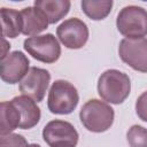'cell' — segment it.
Instances as JSON below:
<instances>
[{
    "instance_id": "1",
    "label": "cell",
    "mask_w": 147,
    "mask_h": 147,
    "mask_svg": "<svg viewBox=\"0 0 147 147\" xmlns=\"http://www.w3.org/2000/svg\"><path fill=\"white\" fill-rule=\"evenodd\" d=\"M131 83L126 74L109 69L99 77L98 92L99 95L107 102L118 105L122 103L130 94Z\"/></svg>"
},
{
    "instance_id": "2",
    "label": "cell",
    "mask_w": 147,
    "mask_h": 147,
    "mask_svg": "<svg viewBox=\"0 0 147 147\" xmlns=\"http://www.w3.org/2000/svg\"><path fill=\"white\" fill-rule=\"evenodd\" d=\"M83 125L92 132H105L114 122V109L103 101L88 100L79 113Z\"/></svg>"
},
{
    "instance_id": "3",
    "label": "cell",
    "mask_w": 147,
    "mask_h": 147,
    "mask_svg": "<svg viewBox=\"0 0 147 147\" xmlns=\"http://www.w3.org/2000/svg\"><path fill=\"white\" fill-rule=\"evenodd\" d=\"M118 31L127 39H140L147 34V11L138 6L124 7L117 15Z\"/></svg>"
},
{
    "instance_id": "4",
    "label": "cell",
    "mask_w": 147,
    "mask_h": 147,
    "mask_svg": "<svg viewBox=\"0 0 147 147\" xmlns=\"http://www.w3.org/2000/svg\"><path fill=\"white\" fill-rule=\"evenodd\" d=\"M79 96L76 87L67 80H55L49 90L47 106L53 114L65 115L77 107Z\"/></svg>"
},
{
    "instance_id": "5",
    "label": "cell",
    "mask_w": 147,
    "mask_h": 147,
    "mask_svg": "<svg viewBox=\"0 0 147 147\" xmlns=\"http://www.w3.org/2000/svg\"><path fill=\"white\" fill-rule=\"evenodd\" d=\"M24 49L36 60L44 63L55 62L61 54V47L57 39L51 34L30 37L24 40Z\"/></svg>"
},
{
    "instance_id": "6",
    "label": "cell",
    "mask_w": 147,
    "mask_h": 147,
    "mask_svg": "<svg viewBox=\"0 0 147 147\" xmlns=\"http://www.w3.org/2000/svg\"><path fill=\"white\" fill-rule=\"evenodd\" d=\"M42 138L51 147H75L78 142L76 129L65 121H51L42 130Z\"/></svg>"
},
{
    "instance_id": "7",
    "label": "cell",
    "mask_w": 147,
    "mask_h": 147,
    "mask_svg": "<svg viewBox=\"0 0 147 147\" xmlns=\"http://www.w3.org/2000/svg\"><path fill=\"white\" fill-rule=\"evenodd\" d=\"M118 54L132 69L147 72V39H123L119 42Z\"/></svg>"
},
{
    "instance_id": "8",
    "label": "cell",
    "mask_w": 147,
    "mask_h": 147,
    "mask_svg": "<svg viewBox=\"0 0 147 147\" xmlns=\"http://www.w3.org/2000/svg\"><path fill=\"white\" fill-rule=\"evenodd\" d=\"M51 80V75L47 70L32 67L20 83V91L23 95L40 102L47 91Z\"/></svg>"
},
{
    "instance_id": "9",
    "label": "cell",
    "mask_w": 147,
    "mask_h": 147,
    "mask_svg": "<svg viewBox=\"0 0 147 147\" xmlns=\"http://www.w3.org/2000/svg\"><path fill=\"white\" fill-rule=\"evenodd\" d=\"M60 41L68 48H82L88 39L87 25L79 18H69L61 23L56 30Z\"/></svg>"
},
{
    "instance_id": "10",
    "label": "cell",
    "mask_w": 147,
    "mask_h": 147,
    "mask_svg": "<svg viewBox=\"0 0 147 147\" xmlns=\"http://www.w3.org/2000/svg\"><path fill=\"white\" fill-rule=\"evenodd\" d=\"M29 60L28 57L18 51H15L0 63V76L1 79L9 84L18 83L28 74Z\"/></svg>"
},
{
    "instance_id": "11",
    "label": "cell",
    "mask_w": 147,
    "mask_h": 147,
    "mask_svg": "<svg viewBox=\"0 0 147 147\" xmlns=\"http://www.w3.org/2000/svg\"><path fill=\"white\" fill-rule=\"evenodd\" d=\"M11 102L17 108L21 116L20 129H31L38 124L40 119V109L36 105L34 100H32L29 96L21 95L15 96L11 100Z\"/></svg>"
},
{
    "instance_id": "12",
    "label": "cell",
    "mask_w": 147,
    "mask_h": 147,
    "mask_svg": "<svg viewBox=\"0 0 147 147\" xmlns=\"http://www.w3.org/2000/svg\"><path fill=\"white\" fill-rule=\"evenodd\" d=\"M21 13L23 20L22 33L25 36H33L40 33L48 26V20L46 15L37 7H26Z\"/></svg>"
},
{
    "instance_id": "13",
    "label": "cell",
    "mask_w": 147,
    "mask_h": 147,
    "mask_svg": "<svg viewBox=\"0 0 147 147\" xmlns=\"http://www.w3.org/2000/svg\"><path fill=\"white\" fill-rule=\"evenodd\" d=\"M69 0H37L34 1V7L40 9L47 17L51 24L59 22L63 18L70 9Z\"/></svg>"
},
{
    "instance_id": "14",
    "label": "cell",
    "mask_w": 147,
    "mask_h": 147,
    "mask_svg": "<svg viewBox=\"0 0 147 147\" xmlns=\"http://www.w3.org/2000/svg\"><path fill=\"white\" fill-rule=\"evenodd\" d=\"M1 25H2V37L16 38L23 29V20L21 13L10 8H1Z\"/></svg>"
},
{
    "instance_id": "15",
    "label": "cell",
    "mask_w": 147,
    "mask_h": 147,
    "mask_svg": "<svg viewBox=\"0 0 147 147\" xmlns=\"http://www.w3.org/2000/svg\"><path fill=\"white\" fill-rule=\"evenodd\" d=\"M0 113H1V127H0L1 136L9 134L11 131L20 127L21 116L17 108L14 106L11 101L1 102Z\"/></svg>"
},
{
    "instance_id": "16",
    "label": "cell",
    "mask_w": 147,
    "mask_h": 147,
    "mask_svg": "<svg viewBox=\"0 0 147 147\" xmlns=\"http://www.w3.org/2000/svg\"><path fill=\"white\" fill-rule=\"evenodd\" d=\"M113 7L111 0H83V11L91 20L100 21L108 16Z\"/></svg>"
},
{
    "instance_id": "17",
    "label": "cell",
    "mask_w": 147,
    "mask_h": 147,
    "mask_svg": "<svg viewBox=\"0 0 147 147\" xmlns=\"http://www.w3.org/2000/svg\"><path fill=\"white\" fill-rule=\"evenodd\" d=\"M131 147H147V129L140 125H133L126 134Z\"/></svg>"
},
{
    "instance_id": "18",
    "label": "cell",
    "mask_w": 147,
    "mask_h": 147,
    "mask_svg": "<svg viewBox=\"0 0 147 147\" xmlns=\"http://www.w3.org/2000/svg\"><path fill=\"white\" fill-rule=\"evenodd\" d=\"M26 140L16 133H9L6 136H1L0 139V147H28Z\"/></svg>"
},
{
    "instance_id": "19",
    "label": "cell",
    "mask_w": 147,
    "mask_h": 147,
    "mask_svg": "<svg viewBox=\"0 0 147 147\" xmlns=\"http://www.w3.org/2000/svg\"><path fill=\"white\" fill-rule=\"evenodd\" d=\"M136 111L140 119L147 122V91L138 98L136 102Z\"/></svg>"
},
{
    "instance_id": "20",
    "label": "cell",
    "mask_w": 147,
    "mask_h": 147,
    "mask_svg": "<svg viewBox=\"0 0 147 147\" xmlns=\"http://www.w3.org/2000/svg\"><path fill=\"white\" fill-rule=\"evenodd\" d=\"M9 48H10V45L5 40V38H2V54H1V60L6 59L8 56V54L6 53V51L9 49Z\"/></svg>"
},
{
    "instance_id": "21",
    "label": "cell",
    "mask_w": 147,
    "mask_h": 147,
    "mask_svg": "<svg viewBox=\"0 0 147 147\" xmlns=\"http://www.w3.org/2000/svg\"><path fill=\"white\" fill-rule=\"evenodd\" d=\"M28 147H40L39 145H36V144H32V145H29Z\"/></svg>"
}]
</instances>
